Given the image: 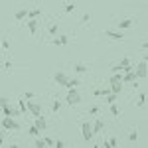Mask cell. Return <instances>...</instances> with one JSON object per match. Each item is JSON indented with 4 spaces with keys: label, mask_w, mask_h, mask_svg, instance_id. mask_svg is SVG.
<instances>
[{
    "label": "cell",
    "mask_w": 148,
    "mask_h": 148,
    "mask_svg": "<svg viewBox=\"0 0 148 148\" xmlns=\"http://www.w3.org/2000/svg\"><path fill=\"white\" fill-rule=\"evenodd\" d=\"M28 134H30V136H40V134H42V130H40L36 125H32L30 128H28Z\"/></svg>",
    "instance_id": "cell-17"
},
{
    "label": "cell",
    "mask_w": 148,
    "mask_h": 148,
    "mask_svg": "<svg viewBox=\"0 0 148 148\" xmlns=\"http://www.w3.org/2000/svg\"><path fill=\"white\" fill-rule=\"evenodd\" d=\"M59 109H61V103H59V101H53V105H51V111H53V113H57Z\"/></svg>",
    "instance_id": "cell-28"
},
{
    "label": "cell",
    "mask_w": 148,
    "mask_h": 148,
    "mask_svg": "<svg viewBox=\"0 0 148 148\" xmlns=\"http://www.w3.org/2000/svg\"><path fill=\"white\" fill-rule=\"evenodd\" d=\"M53 142H56L53 138H44V144H46V146H53Z\"/></svg>",
    "instance_id": "cell-34"
},
{
    "label": "cell",
    "mask_w": 148,
    "mask_h": 148,
    "mask_svg": "<svg viewBox=\"0 0 148 148\" xmlns=\"http://www.w3.org/2000/svg\"><path fill=\"white\" fill-rule=\"evenodd\" d=\"M116 144H119V138H109V140L103 142V146H107V148H113V146H116Z\"/></svg>",
    "instance_id": "cell-18"
},
{
    "label": "cell",
    "mask_w": 148,
    "mask_h": 148,
    "mask_svg": "<svg viewBox=\"0 0 148 148\" xmlns=\"http://www.w3.org/2000/svg\"><path fill=\"white\" fill-rule=\"evenodd\" d=\"M136 140H138V132H136V130H132V132L128 134V142H136Z\"/></svg>",
    "instance_id": "cell-24"
},
{
    "label": "cell",
    "mask_w": 148,
    "mask_h": 148,
    "mask_svg": "<svg viewBox=\"0 0 148 148\" xmlns=\"http://www.w3.org/2000/svg\"><path fill=\"white\" fill-rule=\"evenodd\" d=\"M4 105H8V99H4V97H0V109H2Z\"/></svg>",
    "instance_id": "cell-37"
},
{
    "label": "cell",
    "mask_w": 148,
    "mask_h": 148,
    "mask_svg": "<svg viewBox=\"0 0 148 148\" xmlns=\"http://www.w3.org/2000/svg\"><path fill=\"white\" fill-rule=\"evenodd\" d=\"M51 44H53V46H65V44H69V38L67 36H57L56 34V38H53Z\"/></svg>",
    "instance_id": "cell-11"
},
{
    "label": "cell",
    "mask_w": 148,
    "mask_h": 148,
    "mask_svg": "<svg viewBox=\"0 0 148 148\" xmlns=\"http://www.w3.org/2000/svg\"><path fill=\"white\" fill-rule=\"evenodd\" d=\"M18 105H20V107H18V111H20V114H24L26 111H28V109H26V101H24V99H22L20 103H18Z\"/></svg>",
    "instance_id": "cell-25"
},
{
    "label": "cell",
    "mask_w": 148,
    "mask_h": 148,
    "mask_svg": "<svg viewBox=\"0 0 148 148\" xmlns=\"http://www.w3.org/2000/svg\"><path fill=\"white\" fill-rule=\"evenodd\" d=\"M99 111H101V109L95 105V107H91V109H89V114H91V116H95V114H99Z\"/></svg>",
    "instance_id": "cell-29"
},
{
    "label": "cell",
    "mask_w": 148,
    "mask_h": 148,
    "mask_svg": "<svg viewBox=\"0 0 148 148\" xmlns=\"http://www.w3.org/2000/svg\"><path fill=\"white\" fill-rule=\"evenodd\" d=\"M144 103H146V95L140 93V97H138V107H144Z\"/></svg>",
    "instance_id": "cell-26"
},
{
    "label": "cell",
    "mask_w": 148,
    "mask_h": 148,
    "mask_svg": "<svg viewBox=\"0 0 148 148\" xmlns=\"http://www.w3.org/2000/svg\"><path fill=\"white\" fill-rule=\"evenodd\" d=\"M123 85H125V83H111V91L119 95V93L123 91Z\"/></svg>",
    "instance_id": "cell-19"
},
{
    "label": "cell",
    "mask_w": 148,
    "mask_h": 148,
    "mask_svg": "<svg viewBox=\"0 0 148 148\" xmlns=\"http://www.w3.org/2000/svg\"><path fill=\"white\" fill-rule=\"evenodd\" d=\"M132 20H130V18H125V20H121V22H119V30H121V32H123V30H128V28H132Z\"/></svg>",
    "instance_id": "cell-13"
},
{
    "label": "cell",
    "mask_w": 148,
    "mask_h": 148,
    "mask_svg": "<svg viewBox=\"0 0 148 148\" xmlns=\"http://www.w3.org/2000/svg\"><path fill=\"white\" fill-rule=\"evenodd\" d=\"M105 36H107V38H111V40H123V32H121V30H119V32L107 30V32H105Z\"/></svg>",
    "instance_id": "cell-14"
},
{
    "label": "cell",
    "mask_w": 148,
    "mask_h": 148,
    "mask_svg": "<svg viewBox=\"0 0 148 148\" xmlns=\"http://www.w3.org/2000/svg\"><path fill=\"white\" fill-rule=\"evenodd\" d=\"M26 26H28V32L30 34H38V26H40L38 24V18H28V24Z\"/></svg>",
    "instance_id": "cell-8"
},
{
    "label": "cell",
    "mask_w": 148,
    "mask_h": 148,
    "mask_svg": "<svg viewBox=\"0 0 148 148\" xmlns=\"http://www.w3.org/2000/svg\"><path fill=\"white\" fill-rule=\"evenodd\" d=\"M103 128H105V121H103V119H97V121L93 123V132L99 134V132H103Z\"/></svg>",
    "instance_id": "cell-12"
},
{
    "label": "cell",
    "mask_w": 148,
    "mask_h": 148,
    "mask_svg": "<svg viewBox=\"0 0 148 148\" xmlns=\"http://www.w3.org/2000/svg\"><path fill=\"white\" fill-rule=\"evenodd\" d=\"M34 119H36V121H34V125L38 126V128H40L42 132H44V130H46V126H47L46 119H44V114H38V116H34Z\"/></svg>",
    "instance_id": "cell-9"
},
{
    "label": "cell",
    "mask_w": 148,
    "mask_h": 148,
    "mask_svg": "<svg viewBox=\"0 0 148 148\" xmlns=\"http://www.w3.org/2000/svg\"><path fill=\"white\" fill-rule=\"evenodd\" d=\"M53 146H57V148H63V146H65V142H63V140H56V142H53Z\"/></svg>",
    "instance_id": "cell-35"
},
{
    "label": "cell",
    "mask_w": 148,
    "mask_h": 148,
    "mask_svg": "<svg viewBox=\"0 0 148 148\" xmlns=\"http://www.w3.org/2000/svg\"><path fill=\"white\" fill-rule=\"evenodd\" d=\"M132 81H136V75H134V71L132 69H128L123 73V83H132Z\"/></svg>",
    "instance_id": "cell-10"
},
{
    "label": "cell",
    "mask_w": 148,
    "mask_h": 148,
    "mask_svg": "<svg viewBox=\"0 0 148 148\" xmlns=\"http://www.w3.org/2000/svg\"><path fill=\"white\" fill-rule=\"evenodd\" d=\"M34 146H38V148L46 146V144H44V138H38V136H36V140H34Z\"/></svg>",
    "instance_id": "cell-27"
},
{
    "label": "cell",
    "mask_w": 148,
    "mask_h": 148,
    "mask_svg": "<svg viewBox=\"0 0 148 148\" xmlns=\"http://www.w3.org/2000/svg\"><path fill=\"white\" fill-rule=\"evenodd\" d=\"M0 47H4V49H10V42H6V40H0Z\"/></svg>",
    "instance_id": "cell-32"
},
{
    "label": "cell",
    "mask_w": 148,
    "mask_h": 148,
    "mask_svg": "<svg viewBox=\"0 0 148 148\" xmlns=\"http://www.w3.org/2000/svg\"><path fill=\"white\" fill-rule=\"evenodd\" d=\"M132 71H134L136 79H144V77H146V59H142V61H140Z\"/></svg>",
    "instance_id": "cell-5"
},
{
    "label": "cell",
    "mask_w": 148,
    "mask_h": 148,
    "mask_svg": "<svg viewBox=\"0 0 148 148\" xmlns=\"http://www.w3.org/2000/svg\"><path fill=\"white\" fill-rule=\"evenodd\" d=\"M42 16V10L40 8H32V10H28V16L26 18H40Z\"/></svg>",
    "instance_id": "cell-16"
},
{
    "label": "cell",
    "mask_w": 148,
    "mask_h": 148,
    "mask_svg": "<svg viewBox=\"0 0 148 148\" xmlns=\"http://www.w3.org/2000/svg\"><path fill=\"white\" fill-rule=\"evenodd\" d=\"M0 144H4V134L0 132Z\"/></svg>",
    "instance_id": "cell-38"
},
{
    "label": "cell",
    "mask_w": 148,
    "mask_h": 148,
    "mask_svg": "<svg viewBox=\"0 0 148 148\" xmlns=\"http://www.w3.org/2000/svg\"><path fill=\"white\" fill-rule=\"evenodd\" d=\"M109 111H111V114H114V116H119V114H121V111H119V105H116V103H111Z\"/></svg>",
    "instance_id": "cell-22"
},
{
    "label": "cell",
    "mask_w": 148,
    "mask_h": 148,
    "mask_svg": "<svg viewBox=\"0 0 148 148\" xmlns=\"http://www.w3.org/2000/svg\"><path fill=\"white\" fill-rule=\"evenodd\" d=\"M105 97H107V103H109V105H111V103H116V97H119V95H116V93H107V95H105Z\"/></svg>",
    "instance_id": "cell-21"
},
{
    "label": "cell",
    "mask_w": 148,
    "mask_h": 148,
    "mask_svg": "<svg viewBox=\"0 0 148 148\" xmlns=\"http://www.w3.org/2000/svg\"><path fill=\"white\" fill-rule=\"evenodd\" d=\"M79 85H81V81L73 77V79H67V85H65V89H69V87H79Z\"/></svg>",
    "instance_id": "cell-20"
},
{
    "label": "cell",
    "mask_w": 148,
    "mask_h": 148,
    "mask_svg": "<svg viewBox=\"0 0 148 148\" xmlns=\"http://www.w3.org/2000/svg\"><path fill=\"white\" fill-rule=\"evenodd\" d=\"M73 10H75V4H71V2H69V4H65V12H67V14H71Z\"/></svg>",
    "instance_id": "cell-30"
},
{
    "label": "cell",
    "mask_w": 148,
    "mask_h": 148,
    "mask_svg": "<svg viewBox=\"0 0 148 148\" xmlns=\"http://www.w3.org/2000/svg\"><path fill=\"white\" fill-rule=\"evenodd\" d=\"M49 34H51V36L57 34V24H51V26H49Z\"/></svg>",
    "instance_id": "cell-33"
},
{
    "label": "cell",
    "mask_w": 148,
    "mask_h": 148,
    "mask_svg": "<svg viewBox=\"0 0 148 148\" xmlns=\"http://www.w3.org/2000/svg\"><path fill=\"white\" fill-rule=\"evenodd\" d=\"M91 22V16L89 14H83V18H81V24H89Z\"/></svg>",
    "instance_id": "cell-31"
},
{
    "label": "cell",
    "mask_w": 148,
    "mask_h": 148,
    "mask_svg": "<svg viewBox=\"0 0 148 148\" xmlns=\"http://www.w3.org/2000/svg\"><path fill=\"white\" fill-rule=\"evenodd\" d=\"M24 99H26V101H30V99H34V93H32V91H28L26 95H24Z\"/></svg>",
    "instance_id": "cell-36"
},
{
    "label": "cell",
    "mask_w": 148,
    "mask_h": 148,
    "mask_svg": "<svg viewBox=\"0 0 148 148\" xmlns=\"http://www.w3.org/2000/svg\"><path fill=\"white\" fill-rule=\"evenodd\" d=\"M2 113H4V116H12V119H16V116L20 114V111H18L16 107H12V105H4V107H2Z\"/></svg>",
    "instance_id": "cell-6"
},
{
    "label": "cell",
    "mask_w": 148,
    "mask_h": 148,
    "mask_svg": "<svg viewBox=\"0 0 148 148\" xmlns=\"http://www.w3.org/2000/svg\"><path fill=\"white\" fill-rule=\"evenodd\" d=\"M26 16H28V10H18L16 14H14V18H16V20H24Z\"/></svg>",
    "instance_id": "cell-23"
},
{
    "label": "cell",
    "mask_w": 148,
    "mask_h": 148,
    "mask_svg": "<svg viewBox=\"0 0 148 148\" xmlns=\"http://www.w3.org/2000/svg\"><path fill=\"white\" fill-rule=\"evenodd\" d=\"M26 109H28L30 113L34 114V116H38V114H42V105H40V103H36L34 99L26 101Z\"/></svg>",
    "instance_id": "cell-4"
},
{
    "label": "cell",
    "mask_w": 148,
    "mask_h": 148,
    "mask_svg": "<svg viewBox=\"0 0 148 148\" xmlns=\"http://www.w3.org/2000/svg\"><path fill=\"white\" fill-rule=\"evenodd\" d=\"M2 128H6V130H20L22 126H20L18 121H14L12 116H4L2 119Z\"/></svg>",
    "instance_id": "cell-2"
},
{
    "label": "cell",
    "mask_w": 148,
    "mask_h": 148,
    "mask_svg": "<svg viewBox=\"0 0 148 148\" xmlns=\"http://www.w3.org/2000/svg\"><path fill=\"white\" fill-rule=\"evenodd\" d=\"M53 79H56V83L57 85H61V87H65V85H67V73H63V71H57L56 75H53Z\"/></svg>",
    "instance_id": "cell-7"
},
{
    "label": "cell",
    "mask_w": 148,
    "mask_h": 148,
    "mask_svg": "<svg viewBox=\"0 0 148 148\" xmlns=\"http://www.w3.org/2000/svg\"><path fill=\"white\" fill-rule=\"evenodd\" d=\"M81 136H83L85 142H89V140L95 136V132H93V125L89 123V121H85V123L81 125Z\"/></svg>",
    "instance_id": "cell-1"
},
{
    "label": "cell",
    "mask_w": 148,
    "mask_h": 148,
    "mask_svg": "<svg viewBox=\"0 0 148 148\" xmlns=\"http://www.w3.org/2000/svg\"><path fill=\"white\" fill-rule=\"evenodd\" d=\"M81 103V97L75 87H69L67 89V105H79Z\"/></svg>",
    "instance_id": "cell-3"
},
{
    "label": "cell",
    "mask_w": 148,
    "mask_h": 148,
    "mask_svg": "<svg viewBox=\"0 0 148 148\" xmlns=\"http://www.w3.org/2000/svg\"><path fill=\"white\" fill-rule=\"evenodd\" d=\"M73 71H75V73H87L89 67H87V65H83V63H75V65H73Z\"/></svg>",
    "instance_id": "cell-15"
}]
</instances>
